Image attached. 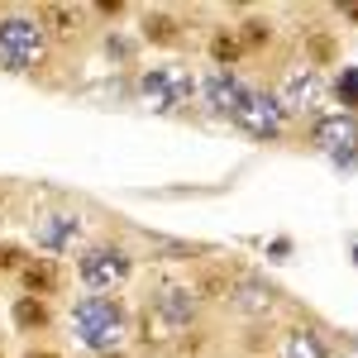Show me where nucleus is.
<instances>
[{
  "instance_id": "obj_24",
  "label": "nucleus",
  "mask_w": 358,
  "mask_h": 358,
  "mask_svg": "<svg viewBox=\"0 0 358 358\" xmlns=\"http://www.w3.org/2000/svg\"><path fill=\"white\" fill-rule=\"evenodd\" d=\"M101 358H124V354H115V349H110V354H101Z\"/></svg>"
},
{
  "instance_id": "obj_5",
  "label": "nucleus",
  "mask_w": 358,
  "mask_h": 358,
  "mask_svg": "<svg viewBox=\"0 0 358 358\" xmlns=\"http://www.w3.org/2000/svg\"><path fill=\"white\" fill-rule=\"evenodd\" d=\"M277 106L287 115H315L325 106V77L315 67H292L277 86Z\"/></svg>"
},
{
  "instance_id": "obj_17",
  "label": "nucleus",
  "mask_w": 358,
  "mask_h": 358,
  "mask_svg": "<svg viewBox=\"0 0 358 358\" xmlns=\"http://www.w3.org/2000/svg\"><path fill=\"white\" fill-rule=\"evenodd\" d=\"M282 358H330V349H325V339L315 330H287Z\"/></svg>"
},
{
  "instance_id": "obj_7",
  "label": "nucleus",
  "mask_w": 358,
  "mask_h": 358,
  "mask_svg": "<svg viewBox=\"0 0 358 358\" xmlns=\"http://www.w3.org/2000/svg\"><path fill=\"white\" fill-rule=\"evenodd\" d=\"M310 138H315V148H325L334 158H349V153H358V115H315Z\"/></svg>"
},
{
  "instance_id": "obj_14",
  "label": "nucleus",
  "mask_w": 358,
  "mask_h": 358,
  "mask_svg": "<svg viewBox=\"0 0 358 358\" xmlns=\"http://www.w3.org/2000/svg\"><path fill=\"white\" fill-rule=\"evenodd\" d=\"M138 29H143V38H148L153 48H172V43H182V24H177L167 10H143Z\"/></svg>"
},
{
  "instance_id": "obj_12",
  "label": "nucleus",
  "mask_w": 358,
  "mask_h": 358,
  "mask_svg": "<svg viewBox=\"0 0 358 358\" xmlns=\"http://www.w3.org/2000/svg\"><path fill=\"white\" fill-rule=\"evenodd\" d=\"M10 320H15V330L24 334H38L53 325V306L38 301V296H15V306H10Z\"/></svg>"
},
{
  "instance_id": "obj_6",
  "label": "nucleus",
  "mask_w": 358,
  "mask_h": 358,
  "mask_svg": "<svg viewBox=\"0 0 358 358\" xmlns=\"http://www.w3.org/2000/svg\"><path fill=\"white\" fill-rule=\"evenodd\" d=\"M192 91H196V82L187 67H153V72H143V96L158 110H182L192 101Z\"/></svg>"
},
{
  "instance_id": "obj_22",
  "label": "nucleus",
  "mask_w": 358,
  "mask_h": 358,
  "mask_svg": "<svg viewBox=\"0 0 358 358\" xmlns=\"http://www.w3.org/2000/svg\"><path fill=\"white\" fill-rule=\"evenodd\" d=\"M24 358H57V354H53V349H29Z\"/></svg>"
},
{
  "instance_id": "obj_13",
  "label": "nucleus",
  "mask_w": 358,
  "mask_h": 358,
  "mask_svg": "<svg viewBox=\"0 0 358 358\" xmlns=\"http://www.w3.org/2000/svg\"><path fill=\"white\" fill-rule=\"evenodd\" d=\"M229 301L239 306V310H248V315H273V287H258V282H229Z\"/></svg>"
},
{
  "instance_id": "obj_20",
  "label": "nucleus",
  "mask_w": 358,
  "mask_h": 358,
  "mask_svg": "<svg viewBox=\"0 0 358 358\" xmlns=\"http://www.w3.org/2000/svg\"><path fill=\"white\" fill-rule=\"evenodd\" d=\"M325 62H334V38L330 34H310V62L306 67H325Z\"/></svg>"
},
{
  "instance_id": "obj_1",
  "label": "nucleus",
  "mask_w": 358,
  "mask_h": 358,
  "mask_svg": "<svg viewBox=\"0 0 358 358\" xmlns=\"http://www.w3.org/2000/svg\"><path fill=\"white\" fill-rule=\"evenodd\" d=\"M48 57V34L34 15H0V62L10 72H34Z\"/></svg>"
},
{
  "instance_id": "obj_19",
  "label": "nucleus",
  "mask_w": 358,
  "mask_h": 358,
  "mask_svg": "<svg viewBox=\"0 0 358 358\" xmlns=\"http://www.w3.org/2000/svg\"><path fill=\"white\" fill-rule=\"evenodd\" d=\"M334 96H339L344 115H354V110H358V67H344V72H339V82H334Z\"/></svg>"
},
{
  "instance_id": "obj_8",
  "label": "nucleus",
  "mask_w": 358,
  "mask_h": 358,
  "mask_svg": "<svg viewBox=\"0 0 358 358\" xmlns=\"http://www.w3.org/2000/svg\"><path fill=\"white\" fill-rule=\"evenodd\" d=\"M34 239H38L43 253H67V248H77V239H82V215H77V210L38 215V220H34Z\"/></svg>"
},
{
  "instance_id": "obj_9",
  "label": "nucleus",
  "mask_w": 358,
  "mask_h": 358,
  "mask_svg": "<svg viewBox=\"0 0 358 358\" xmlns=\"http://www.w3.org/2000/svg\"><path fill=\"white\" fill-rule=\"evenodd\" d=\"M201 91H206V106H210V110H220V115H234L239 106H244V96H248V86L239 82L234 72H220V67L201 82Z\"/></svg>"
},
{
  "instance_id": "obj_18",
  "label": "nucleus",
  "mask_w": 358,
  "mask_h": 358,
  "mask_svg": "<svg viewBox=\"0 0 358 358\" xmlns=\"http://www.w3.org/2000/svg\"><path fill=\"white\" fill-rule=\"evenodd\" d=\"M234 34H239V43H244L248 53H258V48H268V43H273V20H258V15H253V20H244Z\"/></svg>"
},
{
  "instance_id": "obj_2",
  "label": "nucleus",
  "mask_w": 358,
  "mask_h": 358,
  "mask_svg": "<svg viewBox=\"0 0 358 358\" xmlns=\"http://www.w3.org/2000/svg\"><path fill=\"white\" fill-rule=\"evenodd\" d=\"M72 330L86 349H106L110 354L120 330H124V306L120 296H82L72 306Z\"/></svg>"
},
{
  "instance_id": "obj_16",
  "label": "nucleus",
  "mask_w": 358,
  "mask_h": 358,
  "mask_svg": "<svg viewBox=\"0 0 358 358\" xmlns=\"http://www.w3.org/2000/svg\"><path fill=\"white\" fill-rule=\"evenodd\" d=\"M206 53H210V62H215L220 72H234V62L244 57V43H239V34H234V29H215V34H210V43H206Z\"/></svg>"
},
{
  "instance_id": "obj_11",
  "label": "nucleus",
  "mask_w": 358,
  "mask_h": 358,
  "mask_svg": "<svg viewBox=\"0 0 358 358\" xmlns=\"http://www.w3.org/2000/svg\"><path fill=\"white\" fill-rule=\"evenodd\" d=\"M20 282H24V296H38V301H48L57 292V263L53 258H29L24 268H20Z\"/></svg>"
},
{
  "instance_id": "obj_23",
  "label": "nucleus",
  "mask_w": 358,
  "mask_h": 358,
  "mask_svg": "<svg viewBox=\"0 0 358 358\" xmlns=\"http://www.w3.org/2000/svg\"><path fill=\"white\" fill-rule=\"evenodd\" d=\"M344 20H354V24H358V5H349V10H344Z\"/></svg>"
},
{
  "instance_id": "obj_4",
  "label": "nucleus",
  "mask_w": 358,
  "mask_h": 358,
  "mask_svg": "<svg viewBox=\"0 0 358 358\" xmlns=\"http://www.w3.org/2000/svg\"><path fill=\"white\" fill-rule=\"evenodd\" d=\"M239 129H244L248 138H263V143H273V138H282V129H287V110L277 106V96H268V91H253L248 86L244 106L229 115Z\"/></svg>"
},
{
  "instance_id": "obj_25",
  "label": "nucleus",
  "mask_w": 358,
  "mask_h": 358,
  "mask_svg": "<svg viewBox=\"0 0 358 358\" xmlns=\"http://www.w3.org/2000/svg\"><path fill=\"white\" fill-rule=\"evenodd\" d=\"M344 358H354V354H344Z\"/></svg>"
},
{
  "instance_id": "obj_15",
  "label": "nucleus",
  "mask_w": 358,
  "mask_h": 358,
  "mask_svg": "<svg viewBox=\"0 0 358 358\" xmlns=\"http://www.w3.org/2000/svg\"><path fill=\"white\" fill-rule=\"evenodd\" d=\"M38 24H43V34L77 38V34H82V10H72V5H43V10H38Z\"/></svg>"
},
{
  "instance_id": "obj_3",
  "label": "nucleus",
  "mask_w": 358,
  "mask_h": 358,
  "mask_svg": "<svg viewBox=\"0 0 358 358\" xmlns=\"http://www.w3.org/2000/svg\"><path fill=\"white\" fill-rule=\"evenodd\" d=\"M77 273L91 292H115V287H124L129 273H134V258L124 253L120 244H91L77 258Z\"/></svg>"
},
{
  "instance_id": "obj_10",
  "label": "nucleus",
  "mask_w": 358,
  "mask_h": 358,
  "mask_svg": "<svg viewBox=\"0 0 358 358\" xmlns=\"http://www.w3.org/2000/svg\"><path fill=\"white\" fill-rule=\"evenodd\" d=\"M153 310L163 315V325L187 330V325L196 320V292H192V287H163V292L153 296Z\"/></svg>"
},
{
  "instance_id": "obj_21",
  "label": "nucleus",
  "mask_w": 358,
  "mask_h": 358,
  "mask_svg": "<svg viewBox=\"0 0 358 358\" xmlns=\"http://www.w3.org/2000/svg\"><path fill=\"white\" fill-rule=\"evenodd\" d=\"M29 258H24V248L20 244H0V273H20Z\"/></svg>"
}]
</instances>
